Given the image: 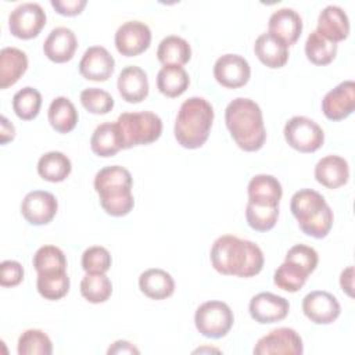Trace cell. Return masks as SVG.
<instances>
[{
    "label": "cell",
    "mask_w": 355,
    "mask_h": 355,
    "mask_svg": "<svg viewBox=\"0 0 355 355\" xmlns=\"http://www.w3.org/2000/svg\"><path fill=\"white\" fill-rule=\"evenodd\" d=\"M209 258L216 272L239 277L258 275L265 262L263 252L255 243L232 234H223L214 241Z\"/></svg>",
    "instance_id": "6da1fadb"
},
{
    "label": "cell",
    "mask_w": 355,
    "mask_h": 355,
    "mask_svg": "<svg viewBox=\"0 0 355 355\" xmlns=\"http://www.w3.org/2000/svg\"><path fill=\"white\" fill-rule=\"evenodd\" d=\"M225 122L236 144L244 151L262 148L266 130L261 107L251 98L237 97L225 110Z\"/></svg>",
    "instance_id": "7a4b0ae2"
},
{
    "label": "cell",
    "mask_w": 355,
    "mask_h": 355,
    "mask_svg": "<svg viewBox=\"0 0 355 355\" xmlns=\"http://www.w3.org/2000/svg\"><path fill=\"white\" fill-rule=\"evenodd\" d=\"M132 175L119 165L101 168L94 176V190L103 209L111 216H125L135 207Z\"/></svg>",
    "instance_id": "3957f363"
},
{
    "label": "cell",
    "mask_w": 355,
    "mask_h": 355,
    "mask_svg": "<svg viewBox=\"0 0 355 355\" xmlns=\"http://www.w3.org/2000/svg\"><path fill=\"white\" fill-rule=\"evenodd\" d=\"M214 122V108L202 97H190L183 101L175 121V139L184 148L201 147Z\"/></svg>",
    "instance_id": "277c9868"
},
{
    "label": "cell",
    "mask_w": 355,
    "mask_h": 355,
    "mask_svg": "<svg viewBox=\"0 0 355 355\" xmlns=\"http://www.w3.org/2000/svg\"><path fill=\"white\" fill-rule=\"evenodd\" d=\"M290 209L300 229L311 237L323 239L333 226V211L324 197L312 189L295 191L290 201Z\"/></svg>",
    "instance_id": "5b68a950"
},
{
    "label": "cell",
    "mask_w": 355,
    "mask_h": 355,
    "mask_svg": "<svg viewBox=\"0 0 355 355\" xmlns=\"http://www.w3.org/2000/svg\"><path fill=\"white\" fill-rule=\"evenodd\" d=\"M123 148L150 144L159 139L162 133L161 118L151 111L123 112L116 119Z\"/></svg>",
    "instance_id": "8992f818"
},
{
    "label": "cell",
    "mask_w": 355,
    "mask_h": 355,
    "mask_svg": "<svg viewBox=\"0 0 355 355\" xmlns=\"http://www.w3.org/2000/svg\"><path fill=\"white\" fill-rule=\"evenodd\" d=\"M233 322V311L222 301H207L194 313V323L198 333L208 338L225 337L230 331Z\"/></svg>",
    "instance_id": "52a82bcc"
},
{
    "label": "cell",
    "mask_w": 355,
    "mask_h": 355,
    "mask_svg": "<svg viewBox=\"0 0 355 355\" xmlns=\"http://www.w3.org/2000/svg\"><path fill=\"white\" fill-rule=\"evenodd\" d=\"M284 139L290 147L300 153H313L324 141L323 129L311 118L295 115L284 125Z\"/></svg>",
    "instance_id": "ba28073f"
},
{
    "label": "cell",
    "mask_w": 355,
    "mask_h": 355,
    "mask_svg": "<svg viewBox=\"0 0 355 355\" xmlns=\"http://www.w3.org/2000/svg\"><path fill=\"white\" fill-rule=\"evenodd\" d=\"M46 25V12L37 3H22L8 17V29L18 39L36 37Z\"/></svg>",
    "instance_id": "9c48e42d"
},
{
    "label": "cell",
    "mask_w": 355,
    "mask_h": 355,
    "mask_svg": "<svg viewBox=\"0 0 355 355\" xmlns=\"http://www.w3.org/2000/svg\"><path fill=\"white\" fill-rule=\"evenodd\" d=\"M304 344L301 336L290 327H277L261 337L255 347V355H273V354H291L301 355Z\"/></svg>",
    "instance_id": "30bf717a"
},
{
    "label": "cell",
    "mask_w": 355,
    "mask_h": 355,
    "mask_svg": "<svg viewBox=\"0 0 355 355\" xmlns=\"http://www.w3.org/2000/svg\"><path fill=\"white\" fill-rule=\"evenodd\" d=\"M114 42L118 53L126 57H135L150 47L151 31L141 21H126L116 29Z\"/></svg>",
    "instance_id": "8fae6325"
},
{
    "label": "cell",
    "mask_w": 355,
    "mask_h": 355,
    "mask_svg": "<svg viewBox=\"0 0 355 355\" xmlns=\"http://www.w3.org/2000/svg\"><path fill=\"white\" fill-rule=\"evenodd\" d=\"M58 209V202L54 194L44 190L29 191L21 202V214L35 226L47 225L53 220Z\"/></svg>",
    "instance_id": "7c38bea8"
},
{
    "label": "cell",
    "mask_w": 355,
    "mask_h": 355,
    "mask_svg": "<svg viewBox=\"0 0 355 355\" xmlns=\"http://www.w3.org/2000/svg\"><path fill=\"white\" fill-rule=\"evenodd\" d=\"M302 312L316 324H330L340 316L341 306L331 293L315 290L304 297Z\"/></svg>",
    "instance_id": "4fadbf2b"
},
{
    "label": "cell",
    "mask_w": 355,
    "mask_h": 355,
    "mask_svg": "<svg viewBox=\"0 0 355 355\" xmlns=\"http://www.w3.org/2000/svg\"><path fill=\"white\" fill-rule=\"evenodd\" d=\"M251 76L248 61L239 54H223L214 65V78L216 82L229 89L244 86Z\"/></svg>",
    "instance_id": "5bb4252c"
},
{
    "label": "cell",
    "mask_w": 355,
    "mask_h": 355,
    "mask_svg": "<svg viewBox=\"0 0 355 355\" xmlns=\"http://www.w3.org/2000/svg\"><path fill=\"white\" fill-rule=\"evenodd\" d=\"M355 108V83L344 80L327 92L322 100V111L330 121H341L352 114Z\"/></svg>",
    "instance_id": "9a60e30c"
},
{
    "label": "cell",
    "mask_w": 355,
    "mask_h": 355,
    "mask_svg": "<svg viewBox=\"0 0 355 355\" xmlns=\"http://www.w3.org/2000/svg\"><path fill=\"white\" fill-rule=\"evenodd\" d=\"M248 311L255 322L266 324L283 320L288 315L290 304L284 297L263 291L251 298Z\"/></svg>",
    "instance_id": "2e32d148"
},
{
    "label": "cell",
    "mask_w": 355,
    "mask_h": 355,
    "mask_svg": "<svg viewBox=\"0 0 355 355\" xmlns=\"http://www.w3.org/2000/svg\"><path fill=\"white\" fill-rule=\"evenodd\" d=\"M115 69V60L103 46H92L86 49L80 61L79 72L87 80L105 82Z\"/></svg>",
    "instance_id": "e0dca14e"
},
{
    "label": "cell",
    "mask_w": 355,
    "mask_h": 355,
    "mask_svg": "<svg viewBox=\"0 0 355 355\" xmlns=\"http://www.w3.org/2000/svg\"><path fill=\"white\" fill-rule=\"evenodd\" d=\"M78 47V40L72 29L67 26L54 28L43 43L44 55L57 64L72 60Z\"/></svg>",
    "instance_id": "ac0fdd59"
},
{
    "label": "cell",
    "mask_w": 355,
    "mask_h": 355,
    "mask_svg": "<svg viewBox=\"0 0 355 355\" xmlns=\"http://www.w3.org/2000/svg\"><path fill=\"white\" fill-rule=\"evenodd\" d=\"M268 32L279 37L287 46L294 44L302 32V19L300 14L288 7L276 10L268 22Z\"/></svg>",
    "instance_id": "d6986e66"
},
{
    "label": "cell",
    "mask_w": 355,
    "mask_h": 355,
    "mask_svg": "<svg viewBox=\"0 0 355 355\" xmlns=\"http://www.w3.org/2000/svg\"><path fill=\"white\" fill-rule=\"evenodd\" d=\"M116 87L125 101L140 103L148 96L147 73L137 65H128L119 72Z\"/></svg>",
    "instance_id": "ffe728a7"
},
{
    "label": "cell",
    "mask_w": 355,
    "mask_h": 355,
    "mask_svg": "<svg viewBox=\"0 0 355 355\" xmlns=\"http://www.w3.org/2000/svg\"><path fill=\"white\" fill-rule=\"evenodd\" d=\"M316 32L334 43L347 39L349 35V19L347 12L338 6L324 7L318 17Z\"/></svg>",
    "instance_id": "44dd1931"
},
{
    "label": "cell",
    "mask_w": 355,
    "mask_h": 355,
    "mask_svg": "<svg viewBox=\"0 0 355 355\" xmlns=\"http://www.w3.org/2000/svg\"><path fill=\"white\" fill-rule=\"evenodd\" d=\"M349 166L340 155H326L315 165V179L327 189H338L348 182Z\"/></svg>",
    "instance_id": "7402d4cb"
},
{
    "label": "cell",
    "mask_w": 355,
    "mask_h": 355,
    "mask_svg": "<svg viewBox=\"0 0 355 355\" xmlns=\"http://www.w3.org/2000/svg\"><path fill=\"white\" fill-rule=\"evenodd\" d=\"M254 53L268 68H282L288 60V46L269 32L261 33L257 37Z\"/></svg>",
    "instance_id": "603a6c76"
},
{
    "label": "cell",
    "mask_w": 355,
    "mask_h": 355,
    "mask_svg": "<svg viewBox=\"0 0 355 355\" xmlns=\"http://www.w3.org/2000/svg\"><path fill=\"white\" fill-rule=\"evenodd\" d=\"M139 287L148 298L165 300L173 294L175 280L166 270L151 268L139 276Z\"/></svg>",
    "instance_id": "cb8c5ba5"
},
{
    "label": "cell",
    "mask_w": 355,
    "mask_h": 355,
    "mask_svg": "<svg viewBox=\"0 0 355 355\" xmlns=\"http://www.w3.org/2000/svg\"><path fill=\"white\" fill-rule=\"evenodd\" d=\"M28 68L26 54L17 47H4L0 51V89L18 82Z\"/></svg>",
    "instance_id": "d4e9b609"
},
{
    "label": "cell",
    "mask_w": 355,
    "mask_h": 355,
    "mask_svg": "<svg viewBox=\"0 0 355 355\" xmlns=\"http://www.w3.org/2000/svg\"><path fill=\"white\" fill-rule=\"evenodd\" d=\"M92 151L98 157H112L123 148L116 122L100 123L90 137Z\"/></svg>",
    "instance_id": "484cf974"
},
{
    "label": "cell",
    "mask_w": 355,
    "mask_h": 355,
    "mask_svg": "<svg viewBox=\"0 0 355 355\" xmlns=\"http://www.w3.org/2000/svg\"><path fill=\"white\" fill-rule=\"evenodd\" d=\"M248 200L259 204H269V205H279L280 198L283 196V189L280 182L266 173L255 175L247 187Z\"/></svg>",
    "instance_id": "4316f807"
},
{
    "label": "cell",
    "mask_w": 355,
    "mask_h": 355,
    "mask_svg": "<svg viewBox=\"0 0 355 355\" xmlns=\"http://www.w3.org/2000/svg\"><path fill=\"white\" fill-rule=\"evenodd\" d=\"M157 58L162 65L182 67L190 61L191 47L186 39L176 35H169L159 42Z\"/></svg>",
    "instance_id": "83f0119b"
},
{
    "label": "cell",
    "mask_w": 355,
    "mask_h": 355,
    "mask_svg": "<svg viewBox=\"0 0 355 355\" xmlns=\"http://www.w3.org/2000/svg\"><path fill=\"white\" fill-rule=\"evenodd\" d=\"M47 116L51 128L58 133L71 132L76 126L79 118L73 103L64 96L55 97L50 103Z\"/></svg>",
    "instance_id": "f1b7e54d"
},
{
    "label": "cell",
    "mask_w": 355,
    "mask_h": 355,
    "mask_svg": "<svg viewBox=\"0 0 355 355\" xmlns=\"http://www.w3.org/2000/svg\"><path fill=\"white\" fill-rule=\"evenodd\" d=\"M190 83L189 73L179 65H164L157 73V87L166 97H179Z\"/></svg>",
    "instance_id": "f546056e"
},
{
    "label": "cell",
    "mask_w": 355,
    "mask_h": 355,
    "mask_svg": "<svg viewBox=\"0 0 355 355\" xmlns=\"http://www.w3.org/2000/svg\"><path fill=\"white\" fill-rule=\"evenodd\" d=\"M72 169L71 159L61 151H49L37 161V173L47 182H62Z\"/></svg>",
    "instance_id": "4dcf8cb0"
},
{
    "label": "cell",
    "mask_w": 355,
    "mask_h": 355,
    "mask_svg": "<svg viewBox=\"0 0 355 355\" xmlns=\"http://www.w3.org/2000/svg\"><path fill=\"white\" fill-rule=\"evenodd\" d=\"M36 287L39 294L46 300H60L69 290V277L67 275V269L51 270L37 273Z\"/></svg>",
    "instance_id": "1f68e13d"
},
{
    "label": "cell",
    "mask_w": 355,
    "mask_h": 355,
    "mask_svg": "<svg viewBox=\"0 0 355 355\" xmlns=\"http://www.w3.org/2000/svg\"><path fill=\"white\" fill-rule=\"evenodd\" d=\"M305 55L315 65H327L337 55V43L313 31L306 37Z\"/></svg>",
    "instance_id": "d6a6232c"
},
{
    "label": "cell",
    "mask_w": 355,
    "mask_h": 355,
    "mask_svg": "<svg viewBox=\"0 0 355 355\" xmlns=\"http://www.w3.org/2000/svg\"><path fill=\"white\" fill-rule=\"evenodd\" d=\"M279 218V205L259 204L250 201L245 205V219L251 229L257 232L270 230Z\"/></svg>",
    "instance_id": "836d02e7"
},
{
    "label": "cell",
    "mask_w": 355,
    "mask_h": 355,
    "mask_svg": "<svg viewBox=\"0 0 355 355\" xmlns=\"http://www.w3.org/2000/svg\"><path fill=\"white\" fill-rule=\"evenodd\" d=\"M80 294L92 304L105 302L112 294V283L105 273H86L80 280Z\"/></svg>",
    "instance_id": "e575fe53"
},
{
    "label": "cell",
    "mask_w": 355,
    "mask_h": 355,
    "mask_svg": "<svg viewBox=\"0 0 355 355\" xmlns=\"http://www.w3.org/2000/svg\"><path fill=\"white\" fill-rule=\"evenodd\" d=\"M42 107V94L37 89L26 86L12 97V110L19 119L31 121L37 116Z\"/></svg>",
    "instance_id": "d590c367"
},
{
    "label": "cell",
    "mask_w": 355,
    "mask_h": 355,
    "mask_svg": "<svg viewBox=\"0 0 355 355\" xmlns=\"http://www.w3.org/2000/svg\"><path fill=\"white\" fill-rule=\"evenodd\" d=\"M17 351L19 355H50L53 352V343L44 331L29 329L19 336Z\"/></svg>",
    "instance_id": "8d00e7d4"
},
{
    "label": "cell",
    "mask_w": 355,
    "mask_h": 355,
    "mask_svg": "<svg viewBox=\"0 0 355 355\" xmlns=\"http://www.w3.org/2000/svg\"><path fill=\"white\" fill-rule=\"evenodd\" d=\"M308 276L309 275L300 266L284 261L275 270L273 282L279 288L288 291V293H295L304 287Z\"/></svg>",
    "instance_id": "74e56055"
},
{
    "label": "cell",
    "mask_w": 355,
    "mask_h": 355,
    "mask_svg": "<svg viewBox=\"0 0 355 355\" xmlns=\"http://www.w3.org/2000/svg\"><path fill=\"white\" fill-rule=\"evenodd\" d=\"M32 263L37 273L67 269V258H65L62 250L55 245L40 247L35 252Z\"/></svg>",
    "instance_id": "f35d334b"
},
{
    "label": "cell",
    "mask_w": 355,
    "mask_h": 355,
    "mask_svg": "<svg viewBox=\"0 0 355 355\" xmlns=\"http://www.w3.org/2000/svg\"><path fill=\"white\" fill-rule=\"evenodd\" d=\"M80 103L92 114L104 115L114 108L112 96L98 87H87L80 93Z\"/></svg>",
    "instance_id": "ab89813d"
},
{
    "label": "cell",
    "mask_w": 355,
    "mask_h": 355,
    "mask_svg": "<svg viewBox=\"0 0 355 355\" xmlns=\"http://www.w3.org/2000/svg\"><path fill=\"white\" fill-rule=\"evenodd\" d=\"M111 255L105 247L92 245L82 254V268L86 273H105L111 268Z\"/></svg>",
    "instance_id": "60d3db41"
},
{
    "label": "cell",
    "mask_w": 355,
    "mask_h": 355,
    "mask_svg": "<svg viewBox=\"0 0 355 355\" xmlns=\"http://www.w3.org/2000/svg\"><path fill=\"white\" fill-rule=\"evenodd\" d=\"M284 261L300 266L308 275H311L318 266L319 257H318V252L312 247L305 245V244H295L287 251Z\"/></svg>",
    "instance_id": "b9f144b4"
},
{
    "label": "cell",
    "mask_w": 355,
    "mask_h": 355,
    "mask_svg": "<svg viewBox=\"0 0 355 355\" xmlns=\"http://www.w3.org/2000/svg\"><path fill=\"white\" fill-rule=\"evenodd\" d=\"M24 279V268L18 261L6 259L0 265V284L3 287L18 286Z\"/></svg>",
    "instance_id": "7bdbcfd3"
},
{
    "label": "cell",
    "mask_w": 355,
    "mask_h": 355,
    "mask_svg": "<svg viewBox=\"0 0 355 355\" xmlns=\"http://www.w3.org/2000/svg\"><path fill=\"white\" fill-rule=\"evenodd\" d=\"M86 0H51V7L61 15L73 17L82 12L86 7Z\"/></svg>",
    "instance_id": "ee69618b"
},
{
    "label": "cell",
    "mask_w": 355,
    "mask_h": 355,
    "mask_svg": "<svg viewBox=\"0 0 355 355\" xmlns=\"http://www.w3.org/2000/svg\"><path fill=\"white\" fill-rule=\"evenodd\" d=\"M340 286L347 295L352 297V294H354L352 293V288H354V268L352 266H348L341 272Z\"/></svg>",
    "instance_id": "f6af8a7d"
},
{
    "label": "cell",
    "mask_w": 355,
    "mask_h": 355,
    "mask_svg": "<svg viewBox=\"0 0 355 355\" xmlns=\"http://www.w3.org/2000/svg\"><path fill=\"white\" fill-rule=\"evenodd\" d=\"M14 136H15L14 125L4 115H1V118H0V143L6 144L7 141L12 140Z\"/></svg>",
    "instance_id": "bcb514c9"
},
{
    "label": "cell",
    "mask_w": 355,
    "mask_h": 355,
    "mask_svg": "<svg viewBox=\"0 0 355 355\" xmlns=\"http://www.w3.org/2000/svg\"><path fill=\"white\" fill-rule=\"evenodd\" d=\"M108 354H139L140 351L126 340L115 341L107 351Z\"/></svg>",
    "instance_id": "7dc6e473"
}]
</instances>
